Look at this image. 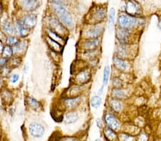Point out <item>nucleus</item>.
<instances>
[{
    "mask_svg": "<svg viewBox=\"0 0 161 141\" xmlns=\"http://www.w3.org/2000/svg\"><path fill=\"white\" fill-rule=\"evenodd\" d=\"M105 32V22L94 24H85V27L80 32V37H81V39L103 38Z\"/></svg>",
    "mask_w": 161,
    "mask_h": 141,
    "instance_id": "nucleus-4",
    "label": "nucleus"
},
{
    "mask_svg": "<svg viewBox=\"0 0 161 141\" xmlns=\"http://www.w3.org/2000/svg\"><path fill=\"white\" fill-rule=\"evenodd\" d=\"M25 103L26 106L32 111H40L42 107V103L40 101L31 96L25 97Z\"/></svg>",
    "mask_w": 161,
    "mask_h": 141,
    "instance_id": "nucleus-29",
    "label": "nucleus"
},
{
    "mask_svg": "<svg viewBox=\"0 0 161 141\" xmlns=\"http://www.w3.org/2000/svg\"><path fill=\"white\" fill-rule=\"evenodd\" d=\"M0 32H2L6 37L15 35L14 22L10 21L9 19H5L0 22Z\"/></svg>",
    "mask_w": 161,
    "mask_h": 141,
    "instance_id": "nucleus-21",
    "label": "nucleus"
},
{
    "mask_svg": "<svg viewBox=\"0 0 161 141\" xmlns=\"http://www.w3.org/2000/svg\"><path fill=\"white\" fill-rule=\"evenodd\" d=\"M22 20V22L23 23L27 29H30L32 31L35 28L37 24V14H34L32 12L27 13L24 16H22L20 18Z\"/></svg>",
    "mask_w": 161,
    "mask_h": 141,
    "instance_id": "nucleus-20",
    "label": "nucleus"
},
{
    "mask_svg": "<svg viewBox=\"0 0 161 141\" xmlns=\"http://www.w3.org/2000/svg\"><path fill=\"white\" fill-rule=\"evenodd\" d=\"M50 2H54V3H57V4H60L66 6L67 3H68V1H67V0H50Z\"/></svg>",
    "mask_w": 161,
    "mask_h": 141,
    "instance_id": "nucleus-43",
    "label": "nucleus"
},
{
    "mask_svg": "<svg viewBox=\"0 0 161 141\" xmlns=\"http://www.w3.org/2000/svg\"><path fill=\"white\" fill-rule=\"evenodd\" d=\"M127 81L124 80L120 73L118 75H113L110 78L111 88H123L127 86Z\"/></svg>",
    "mask_w": 161,
    "mask_h": 141,
    "instance_id": "nucleus-30",
    "label": "nucleus"
},
{
    "mask_svg": "<svg viewBox=\"0 0 161 141\" xmlns=\"http://www.w3.org/2000/svg\"><path fill=\"white\" fill-rule=\"evenodd\" d=\"M125 101L112 98L109 96L106 100V107L108 110L117 115L123 113L125 109Z\"/></svg>",
    "mask_w": 161,
    "mask_h": 141,
    "instance_id": "nucleus-14",
    "label": "nucleus"
},
{
    "mask_svg": "<svg viewBox=\"0 0 161 141\" xmlns=\"http://www.w3.org/2000/svg\"><path fill=\"white\" fill-rule=\"evenodd\" d=\"M61 141H77V139L72 137H66L62 139Z\"/></svg>",
    "mask_w": 161,
    "mask_h": 141,
    "instance_id": "nucleus-47",
    "label": "nucleus"
},
{
    "mask_svg": "<svg viewBox=\"0 0 161 141\" xmlns=\"http://www.w3.org/2000/svg\"><path fill=\"white\" fill-rule=\"evenodd\" d=\"M28 130L31 136L35 138H40L45 135V128L37 122H32L29 125Z\"/></svg>",
    "mask_w": 161,
    "mask_h": 141,
    "instance_id": "nucleus-19",
    "label": "nucleus"
},
{
    "mask_svg": "<svg viewBox=\"0 0 161 141\" xmlns=\"http://www.w3.org/2000/svg\"><path fill=\"white\" fill-rule=\"evenodd\" d=\"M4 46H5L4 42L2 39H0V56L2 55V51H3V49H4Z\"/></svg>",
    "mask_w": 161,
    "mask_h": 141,
    "instance_id": "nucleus-45",
    "label": "nucleus"
},
{
    "mask_svg": "<svg viewBox=\"0 0 161 141\" xmlns=\"http://www.w3.org/2000/svg\"><path fill=\"white\" fill-rule=\"evenodd\" d=\"M40 0H20L19 2V8L27 13H30L40 7Z\"/></svg>",
    "mask_w": 161,
    "mask_h": 141,
    "instance_id": "nucleus-16",
    "label": "nucleus"
},
{
    "mask_svg": "<svg viewBox=\"0 0 161 141\" xmlns=\"http://www.w3.org/2000/svg\"><path fill=\"white\" fill-rule=\"evenodd\" d=\"M1 56H4V57L7 58H8V59H9L10 58H12L13 56H14L12 47H10V46L5 44L4 47V49H3V51H2V53Z\"/></svg>",
    "mask_w": 161,
    "mask_h": 141,
    "instance_id": "nucleus-37",
    "label": "nucleus"
},
{
    "mask_svg": "<svg viewBox=\"0 0 161 141\" xmlns=\"http://www.w3.org/2000/svg\"><path fill=\"white\" fill-rule=\"evenodd\" d=\"M109 96L122 101H126L130 96V92L127 86L123 88H110Z\"/></svg>",
    "mask_w": 161,
    "mask_h": 141,
    "instance_id": "nucleus-15",
    "label": "nucleus"
},
{
    "mask_svg": "<svg viewBox=\"0 0 161 141\" xmlns=\"http://www.w3.org/2000/svg\"><path fill=\"white\" fill-rule=\"evenodd\" d=\"M12 68L10 66L9 64L8 65L4 66L0 68V76H1L4 79H7L9 76L12 73Z\"/></svg>",
    "mask_w": 161,
    "mask_h": 141,
    "instance_id": "nucleus-35",
    "label": "nucleus"
},
{
    "mask_svg": "<svg viewBox=\"0 0 161 141\" xmlns=\"http://www.w3.org/2000/svg\"><path fill=\"white\" fill-rule=\"evenodd\" d=\"M158 115H159V118H160V119L161 120V108H160V109H159V111H158Z\"/></svg>",
    "mask_w": 161,
    "mask_h": 141,
    "instance_id": "nucleus-50",
    "label": "nucleus"
},
{
    "mask_svg": "<svg viewBox=\"0 0 161 141\" xmlns=\"http://www.w3.org/2000/svg\"><path fill=\"white\" fill-rule=\"evenodd\" d=\"M138 52L137 43L134 44H121L116 43L115 47V53L118 57L124 59L133 60Z\"/></svg>",
    "mask_w": 161,
    "mask_h": 141,
    "instance_id": "nucleus-5",
    "label": "nucleus"
},
{
    "mask_svg": "<svg viewBox=\"0 0 161 141\" xmlns=\"http://www.w3.org/2000/svg\"><path fill=\"white\" fill-rule=\"evenodd\" d=\"M63 121L65 124L72 125L77 122L80 119L79 112L77 110H72V111H66L64 113Z\"/></svg>",
    "mask_w": 161,
    "mask_h": 141,
    "instance_id": "nucleus-24",
    "label": "nucleus"
},
{
    "mask_svg": "<svg viewBox=\"0 0 161 141\" xmlns=\"http://www.w3.org/2000/svg\"><path fill=\"white\" fill-rule=\"evenodd\" d=\"M103 123L105 124L106 127H108L113 129L115 131L120 130L121 127V121L119 119L117 114L114 113L109 110H106L103 117Z\"/></svg>",
    "mask_w": 161,
    "mask_h": 141,
    "instance_id": "nucleus-11",
    "label": "nucleus"
},
{
    "mask_svg": "<svg viewBox=\"0 0 161 141\" xmlns=\"http://www.w3.org/2000/svg\"><path fill=\"white\" fill-rule=\"evenodd\" d=\"M19 38L16 35H11L8 36V37H6V38L4 40V43L6 45L10 46V47H14V46L18 42Z\"/></svg>",
    "mask_w": 161,
    "mask_h": 141,
    "instance_id": "nucleus-36",
    "label": "nucleus"
},
{
    "mask_svg": "<svg viewBox=\"0 0 161 141\" xmlns=\"http://www.w3.org/2000/svg\"><path fill=\"white\" fill-rule=\"evenodd\" d=\"M146 24L144 17H136L127 14L126 13H122L118 15L116 19V26L118 27L124 28L130 30L141 32Z\"/></svg>",
    "mask_w": 161,
    "mask_h": 141,
    "instance_id": "nucleus-2",
    "label": "nucleus"
},
{
    "mask_svg": "<svg viewBox=\"0 0 161 141\" xmlns=\"http://www.w3.org/2000/svg\"><path fill=\"white\" fill-rule=\"evenodd\" d=\"M14 29H15V35L17 36L19 38H27L30 35L31 30L27 29L25 26L23 24L20 18L16 19L14 22Z\"/></svg>",
    "mask_w": 161,
    "mask_h": 141,
    "instance_id": "nucleus-17",
    "label": "nucleus"
},
{
    "mask_svg": "<svg viewBox=\"0 0 161 141\" xmlns=\"http://www.w3.org/2000/svg\"><path fill=\"white\" fill-rule=\"evenodd\" d=\"M0 98L5 106H10L14 101V93L11 89L4 86L0 89Z\"/></svg>",
    "mask_w": 161,
    "mask_h": 141,
    "instance_id": "nucleus-22",
    "label": "nucleus"
},
{
    "mask_svg": "<svg viewBox=\"0 0 161 141\" xmlns=\"http://www.w3.org/2000/svg\"><path fill=\"white\" fill-rule=\"evenodd\" d=\"M44 34L47 35L48 37H50L53 40L59 43L62 46H64V47L67 42V38L62 37L61 35L58 34V33L54 32V31H53L50 29H49V28H47V27L44 28Z\"/></svg>",
    "mask_w": 161,
    "mask_h": 141,
    "instance_id": "nucleus-26",
    "label": "nucleus"
},
{
    "mask_svg": "<svg viewBox=\"0 0 161 141\" xmlns=\"http://www.w3.org/2000/svg\"><path fill=\"white\" fill-rule=\"evenodd\" d=\"M3 83H4V78H2L1 76H0V89L4 87Z\"/></svg>",
    "mask_w": 161,
    "mask_h": 141,
    "instance_id": "nucleus-48",
    "label": "nucleus"
},
{
    "mask_svg": "<svg viewBox=\"0 0 161 141\" xmlns=\"http://www.w3.org/2000/svg\"><path fill=\"white\" fill-rule=\"evenodd\" d=\"M92 78V68L86 66L84 68L80 69L72 76L73 83L80 86H85L90 83Z\"/></svg>",
    "mask_w": 161,
    "mask_h": 141,
    "instance_id": "nucleus-7",
    "label": "nucleus"
},
{
    "mask_svg": "<svg viewBox=\"0 0 161 141\" xmlns=\"http://www.w3.org/2000/svg\"><path fill=\"white\" fill-rule=\"evenodd\" d=\"M118 139L120 141H135L136 138L132 135L127 133H120L118 135Z\"/></svg>",
    "mask_w": 161,
    "mask_h": 141,
    "instance_id": "nucleus-38",
    "label": "nucleus"
},
{
    "mask_svg": "<svg viewBox=\"0 0 161 141\" xmlns=\"http://www.w3.org/2000/svg\"><path fill=\"white\" fill-rule=\"evenodd\" d=\"M157 27L158 29H159L160 31H161V19H160L159 20H158V22L157 24Z\"/></svg>",
    "mask_w": 161,
    "mask_h": 141,
    "instance_id": "nucleus-49",
    "label": "nucleus"
},
{
    "mask_svg": "<svg viewBox=\"0 0 161 141\" xmlns=\"http://www.w3.org/2000/svg\"><path fill=\"white\" fill-rule=\"evenodd\" d=\"M116 9L114 7H110L108 11V24H107V29L108 33L113 34L115 32V29L116 27Z\"/></svg>",
    "mask_w": 161,
    "mask_h": 141,
    "instance_id": "nucleus-25",
    "label": "nucleus"
},
{
    "mask_svg": "<svg viewBox=\"0 0 161 141\" xmlns=\"http://www.w3.org/2000/svg\"><path fill=\"white\" fill-rule=\"evenodd\" d=\"M46 24L45 27H47L49 29L54 31V32L58 33L62 37L67 38L69 34V32L66 29V27L59 21L58 18H56L54 15H50L46 17L45 19Z\"/></svg>",
    "mask_w": 161,
    "mask_h": 141,
    "instance_id": "nucleus-8",
    "label": "nucleus"
},
{
    "mask_svg": "<svg viewBox=\"0 0 161 141\" xmlns=\"http://www.w3.org/2000/svg\"><path fill=\"white\" fill-rule=\"evenodd\" d=\"M19 75L16 73H13L11 75L9 76V78H7V81H8V83L10 85H14V84H17L19 81Z\"/></svg>",
    "mask_w": 161,
    "mask_h": 141,
    "instance_id": "nucleus-39",
    "label": "nucleus"
},
{
    "mask_svg": "<svg viewBox=\"0 0 161 141\" xmlns=\"http://www.w3.org/2000/svg\"><path fill=\"white\" fill-rule=\"evenodd\" d=\"M30 67H29V65H28L27 63H26L23 66V73L27 74L28 73V71H29Z\"/></svg>",
    "mask_w": 161,
    "mask_h": 141,
    "instance_id": "nucleus-46",
    "label": "nucleus"
},
{
    "mask_svg": "<svg viewBox=\"0 0 161 141\" xmlns=\"http://www.w3.org/2000/svg\"><path fill=\"white\" fill-rule=\"evenodd\" d=\"M111 76H112V66L109 65V64H106L103 68L102 85H101V86L105 88V87L108 85L109 81H110Z\"/></svg>",
    "mask_w": 161,
    "mask_h": 141,
    "instance_id": "nucleus-31",
    "label": "nucleus"
},
{
    "mask_svg": "<svg viewBox=\"0 0 161 141\" xmlns=\"http://www.w3.org/2000/svg\"><path fill=\"white\" fill-rule=\"evenodd\" d=\"M44 39H45V42H46L49 48H50V50L55 51V52H58L62 54V51H63L64 49V46H62L59 43L53 40L52 38L48 37L45 34H44Z\"/></svg>",
    "mask_w": 161,
    "mask_h": 141,
    "instance_id": "nucleus-28",
    "label": "nucleus"
},
{
    "mask_svg": "<svg viewBox=\"0 0 161 141\" xmlns=\"http://www.w3.org/2000/svg\"><path fill=\"white\" fill-rule=\"evenodd\" d=\"M28 47H29V42L27 38H19L16 44L12 47L14 55L23 57V56H25L27 52Z\"/></svg>",
    "mask_w": 161,
    "mask_h": 141,
    "instance_id": "nucleus-18",
    "label": "nucleus"
},
{
    "mask_svg": "<svg viewBox=\"0 0 161 141\" xmlns=\"http://www.w3.org/2000/svg\"><path fill=\"white\" fill-rule=\"evenodd\" d=\"M103 102V101L102 97H101V96H99L98 94L93 95V96L90 97L89 100V104L90 107L95 110L99 109L102 106Z\"/></svg>",
    "mask_w": 161,
    "mask_h": 141,
    "instance_id": "nucleus-32",
    "label": "nucleus"
},
{
    "mask_svg": "<svg viewBox=\"0 0 161 141\" xmlns=\"http://www.w3.org/2000/svg\"><path fill=\"white\" fill-rule=\"evenodd\" d=\"M22 63V57L17 56H13L9 59V65L14 69L19 67Z\"/></svg>",
    "mask_w": 161,
    "mask_h": 141,
    "instance_id": "nucleus-34",
    "label": "nucleus"
},
{
    "mask_svg": "<svg viewBox=\"0 0 161 141\" xmlns=\"http://www.w3.org/2000/svg\"></svg>",
    "mask_w": 161,
    "mask_h": 141,
    "instance_id": "nucleus-55",
    "label": "nucleus"
},
{
    "mask_svg": "<svg viewBox=\"0 0 161 141\" xmlns=\"http://www.w3.org/2000/svg\"><path fill=\"white\" fill-rule=\"evenodd\" d=\"M80 59L84 61L85 63L95 58H100V55L101 53L100 48L97 50L93 51H80Z\"/></svg>",
    "mask_w": 161,
    "mask_h": 141,
    "instance_id": "nucleus-27",
    "label": "nucleus"
},
{
    "mask_svg": "<svg viewBox=\"0 0 161 141\" xmlns=\"http://www.w3.org/2000/svg\"><path fill=\"white\" fill-rule=\"evenodd\" d=\"M102 44V38L81 39L79 42L78 49L80 51H93L100 49Z\"/></svg>",
    "mask_w": 161,
    "mask_h": 141,
    "instance_id": "nucleus-13",
    "label": "nucleus"
},
{
    "mask_svg": "<svg viewBox=\"0 0 161 141\" xmlns=\"http://www.w3.org/2000/svg\"><path fill=\"white\" fill-rule=\"evenodd\" d=\"M50 8L53 15L60 22L69 32H73L75 29V19L66 6L60 4L50 2Z\"/></svg>",
    "mask_w": 161,
    "mask_h": 141,
    "instance_id": "nucleus-1",
    "label": "nucleus"
},
{
    "mask_svg": "<svg viewBox=\"0 0 161 141\" xmlns=\"http://www.w3.org/2000/svg\"><path fill=\"white\" fill-rule=\"evenodd\" d=\"M82 102V96L75 97H64L62 96L60 99V104L64 111H72L77 110L80 106Z\"/></svg>",
    "mask_w": 161,
    "mask_h": 141,
    "instance_id": "nucleus-12",
    "label": "nucleus"
},
{
    "mask_svg": "<svg viewBox=\"0 0 161 141\" xmlns=\"http://www.w3.org/2000/svg\"><path fill=\"white\" fill-rule=\"evenodd\" d=\"M0 135H1V130H0Z\"/></svg>",
    "mask_w": 161,
    "mask_h": 141,
    "instance_id": "nucleus-54",
    "label": "nucleus"
},
{
    "mask_svg": "<svg viewBox=\"0 0 161 141\" xmlns=\"http://www.w3.org/2000/svg\"><path fill=\"white\" fill-rule=\"evenodd\" d=\"M94 141H101L100 139H96L95 140H94Z\"/></svg>",
    "mask_w": 161,
    "mask_h": 141,
    "instance_id": "nucleus-53",
    "label": "nucleus"
},
{
    "mask_svg": "<svg viewBox=\"0 0 161 141\" xmlns=\"http://www.w3.org/2000/svg\"><path fill=\"white\" fill-rule=\"evenodd\" d=\"M103 134L106 139L108 140L109 141H115L118 138L116 131L108 127L104 128Z\"/></svg>",
    "mask_w": 161,
    "mask_h": 141,
    "instance_id": "nucleus-33",
    "label": "nucleus"
},
{
    "mask_svg": "<svg viewBox=\"0 0 161 141\" xmlns=\"http://www.w3.org/2000/svg\"><path fill=\"white\" fill-rule=\"evenodd\" d=\"M50 53L52 56V58H53L54 61H55L56 62H59V61L61 60V53H59L58 52H55V51L51 50L50 51Z\"/></svg>",
    "mask_w": 161,
    "mask_h": 141,
    "instance_id": "nucleus-40",
    "label": "nucleus"
},
{
    "mask_svg": "<svg viewBox=\"0 0 161 141\" xmlns=\"http://www.w3.org/2000/svg\"><path fill=\"white\" fill-rule=\"evenodd\" d=\"M139 32L137 31L130 30L124 28L115 27V38L116 43L121 44H134L137 43L139 38Z\"/></svg>",
    "mask_w": 161,
    "mask_h": 141,
    "instance_id": "nucleus-3",
    "label": "nucleus"
},
{
    "mask_svg": "<svg viewBox=\"0 0 161 141\" xmlns=\"http://www.w3.org/2000/svg\"><path fill=\"white\" fill-rule=\"evenodd\" d=\"M137 2H142V1H143V0H136Z\"/></svg>",
    "mask_w": 161,
    "mask_h": 141,
    "instance_id": "nucleus-52",
    "label": "nucleus"
},
{
    "mask_svg": "<svg viewBox=\"0 0 161 141\" xmlns=\"http://www.w3.org/2000/svg\"><path fill=\"white\" fill-rule=\"evenodd\" d=\"M87 86V85H85ZM85 86H80L78 84L73 83H72L69 88H67L64 93L63 94V96L64 97H75L82 96L83 91H84V88L83 87Z\"/></svg>",
    "mask_w": 161,
    "mask_h": 141,
    "instance_id": "nucleus-23",
    "label": "nucleus"
},
{
    "mask_svg": "<svg viewBox=\"0 0 161 141\" xmlns=\"http://www.w3.org/2000/svg\"><path fill=\"white\" fill-rule=\"evenodd\" d=\"M2 5H1V4H0V13L2 12Z\"/></svg>",
    "mask_w": 161,
    "mask_h": 141,
    "instance_id": "nucleus-51",
    "label": "nucleus"
},
{
    "mask_svg": "<svg viewBox=\"0 0 161 141\" xmlns=\"http://www.w3.org/2000/svg\"><path fill=\"white\" fill-rule=\"evenodd\" d=\"M9 59L4 57V56H0V68L4 67V66L8 65Z\"/></svg>",
    "mask_w": 161,
    "mask_h": 141,
    "instance_id": "nucleus-41",
    "label": "nucleus"
},
{
    "mask_svg": "<svg viewBox=\"0 0 161 141\" xmlns=\"http://www.w3.org/2000/svg\"><path fill=\"white\" fill-rule=\"evenodd\" d=\"M96 124H97V126L99 128H103V125L104 124L103 123V120L100 118H97V119H96Z\"/></svg>",
    "mask_w": 161,
    "mask_h": 141,
    "instance_id": "nucleus-44",
    "label": "nucleus"
},
{
    "mask_svg": "<svg viewBox=\"0 0 161 141\" xmlns=\"http://www.w3.org/2000/svg\"><path fill=\"white\" fill-rule=\"evenodd\" d=\"M122 13H126L127 14L132 17H140L142 16V9L140 2L136 0H126L124 6L120 7Z\"/></svg>",
    "mask_w": 161,
    "mask_h": 141,
    "instance_id": "nucleus-9",
    "label": "nucleus"
},
{
    "mask_svg": "<svg viewBox=\"0 0 161 141\" xmlns=\"http://www.w3.org/2000/svg\"><path fill=\"white\" fill-rule=\"evenodd\" d=\"M147 135L145 133H141L138 135L137 137V141H147Z\"/></svg>",
    "mask_w": 161,
    "mask_h": 141,
    "instance_id": "nucleus-42",
    "label": "nucleus"
},
{
    "mask_svg": "<svg viewBox=\"0 0 161 141\" xmlns=\"http://www.w3.org/2000/svg\"><path fill=\"white\" fill-rule=\"evenodd\" d=\"M132 61L124 59L115 55L113 57V67L119 73H130L132 70Z\"/></svg>",
    "mask_w": 161,
    "mask_h": 141,
    "instance_id": "nucleus-10",
    "label": "nucleus"
},
{
    "mask_svg": "<svg viewBox=\"0 0 161 141\" xmlns=\"http://www.w3.org/2000/svg\"><path fill=\"white\" fill-rule=\"evenodd\" d=\"M108 7L105 5H99L94 7L88 14L85 24H94L105 22L108 18Z\"/></svg>",
    "mask_w": 161,
    "mask_h": 141,
    "instance_id": "nucleus-6",
    "label": "nucleus"
}]
</instances>
